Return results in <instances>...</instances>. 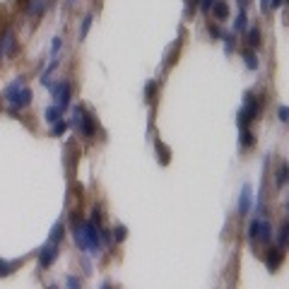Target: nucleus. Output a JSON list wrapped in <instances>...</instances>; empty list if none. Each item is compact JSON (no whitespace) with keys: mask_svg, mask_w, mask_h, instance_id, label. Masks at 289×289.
Returning a JSON list of instances; mask_svg holds the SVG:
<instances>
[{"mask_svg":"<svg viewBox=\"0 0 289 289\" xmlns=\"http://www.w3.org/2000/svg\"><path fill=\"white\" fill-rule=\"evenodd\" d=\"M251 210H253V190H251V186H243L241 198H239V215L248 217Z\"/></svg>","mask_w":289,"mask_h":289,"instance_id":"8","label":"nucleus"},{"mask_svg":"<svg viewBox=\"0 0 289 289\" xmlns=\"http://www.w3.org/2000/svg\"><path fill=\"white\" fill-rule=\"evenodd\" d=\"M287 176H289V169H287V164H282L280 169H277V188L287 186Z\"/></svg>","mask_w":289,"mask_h":289,"instance_id":"18","label":"nucleus"},{"mask_svg":"<svg viewBox=\"0 0 289 289\" xmlns=\"http://www.w3.org/2000/svg\"><path fill=\"white\" fill-rule=\"evenodd\" d=\"M157 149H159V159H162V164H169V147L166 145H157Z\"/></svg>","mask_w":289,"mask_h":289,"instance_id":"25","label":"nucleus"},{"mask_svg":"<svg viewBox=\"0 0 289 289\" xmlns=\"http://www.w3.org/2000/svg\"><path fill=\"white\" fill-rule=\"evenodd\" d=\"M287 239H289V224L284 222V224L280 227V236H277V243H280L282 248H284V243H287Z\"/></svg>","mask_w":289,"mask_h":289,"instance_id":"22","label":"nucleus"},{"mask_svg":"<svg viewBox=\"0 0 289 289\" xmlns=\"http://www.w3.org/2000/svg\"><path fill=\"white\" fill-rule=\"evenodd\" d=\"M152 92H157V85L155 82H147V89H145V94H147L145 99H147V102H152Z\"/></svg>","mask_w":289,"mask_h":289,"instance_id":"28","label":"nucleus"},{"mask_svg":"<svg viewBox=\"0 0 289 289\" xmlns=\"http://www.w3.org/2000/svg\"><path fill=\"white\" fill-rule=\"evenodd\" d=\"M27 12L31 17H39L46 12V0H27Z\"/></svg>","mask_w":289,"mask_h":289,"instance_id":"11","label":"nucleus"},{"mask_svg":"<svg viewBox=\"0 0 289 289\" xmlns=\"http://www.w3.org/2000/svg\"><path fill=\"white\" fill-rule=\"evenodd\" d=\"M256 145V138H253V133H251L248 125H241V147L243 149H251Z\"/></svg>","mask_w":289,"mask_h":289,"instance_id":"13","label":"nucleus"},{"mask_svg":"<svg viewBox=\"0 0 289 289\" xmlns=\"http://www.w3.org/2000/svg\"><path fill=\"white\" fill-rule=\"evenodd\" d=\"M51 92H53V99H55V106H58V109H65V106L70 104V94H72L70 82L63 80V82L51 87Z\"/></svg>","mask_w":289,"mask_h":289,"instance_id":"5","label":"nucleus"},{"mask_svg":"<svg viewBox=\"0 0 289 289\" xmlns=\"http://www.w3.org/2000/svg\"><path fill=\"white\" fill-rule=\"evenodd\" d=\"M224 41H227V53L234 51V34H224Z\"/></svg>","mask_w":289,"mask_h":289,"instance_id":"29","label":"nucleus"},{"mask_svg":"<svg viewBox=\"0 0 289 289\" xmlns=\"http://www.w3.org/2000/svg\"><path fill=\"white\" fill-rule=\"evenodd\" d=\"M287 113H289V111L287 109H284V106H280V121H282V123H287Z\"/></svg>","mask_w":289,"mask_h":289,"instance_id":"31","label":"nucleus"},{"mask_svg":"<svg viewBox=\"0 0 289 289\" xmlns=\"http://www.w3.org/2000/svg\"><path fill=\"white\" fill-rule=\"evenodd\" d=\"M92 15H87L85 20H82V24H80V41H85L87 39V34H89V27H92Z\"/></svg>","mask_w":289,"mask_h":289,"instance_id":"17","label":"nucleus"},{"mask_svg":"<svg viewBox=\"0 0 289 289\" xmlns=\"http://www.w3.org/2000/svg\"><path fill=\"white\" fill-rule=\"evenodd\" d=\"M72 128H75L78 135H82V138H92L94 135V118L89 116L82 106H75V109H72Z\"/></svg>","mask_w":289,"mask_h":289,"instance_id":"3","label":"nucleus"},{"mask_svg":"<svg viewBox=\"0 0 289 289\" xmlns=\"http://www.w3.org/2000/svg\"><path fill=\"white\" fill-rule=\"evenodd\" d=\"M3 99L10 104V111H12V113L24 109V106H29L31 104V89L24 85V78L12 80V82L3 89Z\"/></svg>","mask_w":289,"mask_h":289,"instance_id":"1","label":"nucleus"},{"mask_svg":"<svg viewBox=\"0 0 289 289\" xmlns=\"http://www.w3.org/2000/svg\"><path fill=\"white\" fill-rule=\"evenodd\" d=\"M212 3H215V0H196V5H198L200 10H205V12H210Z\"/></svg>","mask_w":289,"mask_h":289,"instance_id":"27","label":"nucleus"},{"mask_svg":"<svg viewBox=\"0 0 289 289\" xmlns=\"http://www.w3.org/2000/svg\"><path fill=\"white\" fill-rule=\"evenodd\" d=\"M61 116H63V109H58V106H48L46 111H44V118H46L48 123H55V121H61Z\"/></svg>","mask_w":289,"mask_h":289,"instance_id":"14","label":"nucleus"},{"mask_svg":"<svg viewBox=\"0 0 289 289\" xmlns=\"http://www.w3.org/2000/svg\"><path fill=\"white\" fill-rule=\"evenodd\" d=\"M63 234H65V227H63V222H55V224H53V229H51V239H48V241L61 243Z\"/></svg>","mask_w":289,"mask_h":289,"instance_id":"16","label":"nucleus"},{"mask_svg":"<svg viewBox=\"0 0 289 289\" xmlns=\"http://www.w3.org/2000/svg\"><path fill=\"white\" fill-rule=\"evenodd\" d=\"M53 125V128H51V135H55V138H61L63 133H65V130H68V123H65V121H55V123H51Z\"/></svg>","mask_w":289,"mask_h":289,"instance_id":"20","label":"nucleus"},{"mask_svg":"<svg viewBox=\"0 0 289 289\" xmlns=\"http://www.w3.org/2000/svg\"><path fill=\"white\" fill-rule=\"evenodd\" d=\"M210 36H215V39H217V36H222V34H219V29H217V27H212V24H210Z\"/></svg>","mask_w":289,"mask_h":289,"instance_id":"32","label":"nucleus"},{"mask_svg":"<svg viewBox=\"0 0 289 289\" xmlns=\"http://www.w3.org/2000/svg\"><path fill=\"white\" fill-rule=\"evenodd\" d=\"M234 29L236 31H241V29H246V12H239V17H236V22H234Z\"/></svg>","mask_w":289,"mask_h":289,"instance_id":"26","label":"nucleus"},{"mask_svg":"<svg viewBox=\"0 0 289 289\" xmlns=\"http://www.w3.org/2000/svg\"><path fill=\"white\" fill-rule=\"evenodd\" d=\"M22 260H3L0 258V277H8V275L15 273V267H20Z\"/></svg>","mask_w":289,"mask_h":289,"instance_id":"12","label":"nucleus"},{"mask_svg":"<svg viewBox=\"0 0 289 289\" xmlns=\"http://www.w3.org/2000/svg\"><path fill=\"white\" fill-rule=\"evenodd\" d=\"M210 10H212V15H215V20H219V22L227 20V15H229V5L224 3V0H215Z\"/></svg>","mask_w":289,"mask_h":289,"instance_id":"10","label":"nucleus"},{"mask_svg":"<svg viewBox=\"0 0 289 289\" xmlns=\"http://www.w3.org/2000/svg\"><path fill=\"white\" fill-rule=\"evenodd\" d=\"M61 46H63V39H61V36H53V44H51V58H58Z\"/></svg>","mask_w":289,"mask_h":289,"instance_id":"23","label":"nucleus"},{"mask_svg":"<svg viewBox=\"0 0 289 289\" xmlns=\"http://www.w3.org/2000/svg\"><path fill=\"white\" fill-rule=\"evenodd\" d=\"M241 113L248 118V121H256V118H258L260 102H258V97H256V94L246 92V97H243V109H241Z\"/></svg>","mask_w":289,"mask_h":289,"instance_id":"6","label":"nucleus"},{"mask_svg":"<svg viewBox=\"0 0 289 289\" xmlns=\"http://www.w3.org/2000/svg\"><path fill=\"white\" fill-rule=\"evenodd\" d=\"M246 3H248V0H239V5H241V10L246 8Z\"/></svg>","mask_w":289,"mask_h":289,"instance_id":"33","label":"nucleus"},{"mask_svg":"<svg viewBox=\"0 0 289 289\" xmlns=\"http://www.w3.org/2000/svg\"><path fill=\"white\" fill-rule=\"evenodd\" d=\"M15 51H17V36L12 29H8L0 36V53L5 58H10V55H15Z\"/></svg>","mask_w":289,"mask_h":289,"instance_id":"7","label":"nucleus"},{"mask_svg":"<svg viewBox=\"0 0 289 289\" xmlns=\"http://www.w3.org/2000/svg\"><path fill=\"white\" fill-rule=\"evenodd\" d=\"M243 63H246V68H251V70H258V58H256V53L246 51L243 53Z\"/></svg>","mask_w":289,"mask_h":289,"instance_id":"19","label":"nucleus"},{"mask_svg":"<svg viewBox=\"0 0 289 289\" xmlns=\"http://www.w3.org/2000/svg\"><path fill=\"white\" fill-rule=\"evenodd\" d=\"M80 284H82V282H80L78 277H68V287H72V289H75V287H80Z\"/></svg>","mask_w":289,"mask_h":289,"instance_id":"30","label":"nucleus"},{"mask_svg":"<svg viewBox=\"0 0 289 289\" xmlns=\"http://www.w3.org/2000/svg\"><path fill=\"white\" fill-rule=\"evenodd\" d=\"M246 41H248V46H260V29L258 27H251L248 31H246Z\"/></svg>","mask_w":289,"mask_h":289,"instance_id":"15","label":"nucleus"},{"mask_svg":"<svg viewBox=\"0 0 289 289\" xmlns=\"http://www.w3.org/2000/svg\"><path fill=\"white\" fill-rule=\"evenodd\" d=\"M58 253H61V248H58V243L55 241H48L46 246H41L39 248V265L46 270V267H51L58 260Z\"/></svg>","mask_w":289,"mask_h":289,"instance_id":"4","label":"nucleus"},{"mask_svg":"<svg viewBox=\"0 0 289 289\" xmlns=\"http://www.w3.org/2000/svg\"><path fill=\"white\" fill-rule=\"evenodd\" d=\"M125 236H128V229H125L123 224H118V227H113V241H116V243L125 241Z\"/></svg>","mask_w":289,"mask_h":289,"instance_id":"21","label":"nucleus"},{"mask_svg":"<svg viewBox=\"0 0 289 289\" xmlns=\"http://www.w3.org/2000/svg\"><path fill=\"white\" fill-rule=\"evenodd\" d=\"M248 241L253 243H270L273 241V227L265 217L253 219L248 224Z\"/></svg>","mask_w":289,"mask_h":289,"instance_id":"2","label":"nucleus"},{"mask_svg":"<svg viewBox=\"0 0 289 289\" xmlns=\"http://www.w3.org/2000/svg\"><path fill=\"white\" fill-rule=\"evenodd\" d=\"M284 0H260V8H263V12H267L270 8H280Z\"/></svg>","mask_w":289,"mask_h":289,"instance_id":"24","label":"nucleus"},{"mask_svg":"<svg viewBox=\"0 0 289 289\" xmlns=\"http://www.w3.org/2000/svg\"><path fill=\"white\" fill-rule=\"evenodd\" d=\"M282 258H284V251H282V246H275V248H270V253H267V267L270 270H277L282 263Z\"/></svg>","mask_w":289,"mask_h":289,"instance_id":"9","label":"nucleus"}]
</instances>
